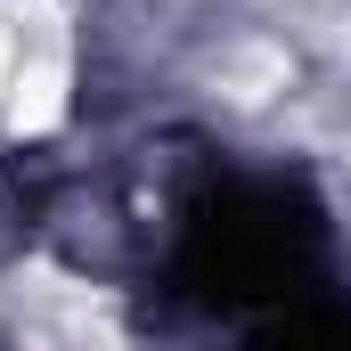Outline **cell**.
Wrapping results in <instances>:
<instances>
[{
  "instance_id": "obj_1",
  "label": "cell",
  "mask_w": 351,
  "mask_h": 351,
  "mask_svg": "<svg viewBox=\"0 0 351 351\" xmlns=\"http://www.w3.org/2000/svg\"><path fill=\"white\" fill-rule=\"evenodd\" d=\"M204 90H213L221 106H237V114L278 106V98L294 90V41H278V33H229V41L204 58Z\"/></svg>"
},
{
  "instance_id": "obj_2",
  "label": "cell",
  "mask_w": 351,
  "mask_h": 351,
  "mask_svg": "<svg viewBox=\"0 0 351 351\" xmlns=\"http://www.w3.org/2000/svg\"><path fill=\"white\" fill-rule=\"evenodd\" d=\"M74 66H66V49H33V41H16V74L0 90V131L8 139H41V131H58L66 123V98H74Z\"/></svg>"
}]
</instances>
